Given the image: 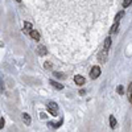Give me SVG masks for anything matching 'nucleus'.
<instances>
[{
	"label": "nucleus",
	"mask_w": 132,
	"mask_h": 132,
	"mask_svg": "<svg viewBox=\"0 0 132 132\" xmlns=\"http://www.w3.org/2000/svg\"><path fill=\"white\" fill-rule=\"evenodd\" d=\"M118 27H119V21H115L114 22V25L111 27V33H116V30H118Z\"/></svg>",
	"instance_id": "14"
},
{
	"label": "nucleus",
	"mask_w": 132,
	"mask_h": 132,
	"mask_svg": "<svg viewBox=\"0 0 132 132\" xmlns=\"http://www.w3.org/2000/svg\"><path fill=\"white\" fill-rule=\"evenodd\" d=\"M37 50H38V54H40V56H45V54L48 53L46 48H45L44 45H40V46L37 48Z\"/></svg>",
	"instance_id": "5"
},
{
	"label": "nucleus",
	"mask_w": 132,
	"mask_h": 132,
	"mask_svg": "<svg viewBox=\"0 0 132 132\" xmlns=\"http://www.w3.org/2000/svg\"><path fill=\"white\" fill-rule=\"evenodd\" d=\"M123 16H124V11H120L116 16H115V21H119L122 17H123Z\"/></svg>",
	"instance_id": "15"
},
{
	"label": "nucleus",
	"mask_w": 132,
	"mask_h": 132,
	"mask_svg": "<svg viewBox=\"0 0 132 132\" xmlns=\"http://www.w3.org/2000/svg\"><path fill=\"white\" fill-rule=\"evenodd\" d=\"M116 119L114 118V115H110V125H111V128H115L116 127Z\"/></svg>",
	"instance_id": "10"
},
{
	"label": "nucleus",
	"mask_w": 132,
	"mask_h": 132,
	"mask_svg": "<svg viewBox=\"0 0 132 132\" xmlns=\"http://www.w3.org/2000/svg\"><path fill=\"white\" fill-rule=\"evenodd\" d=\"M116 92L119 95H123L124 94V89H123V86H118L116 87Z\"/></svg>",
	"instance_id": "16"
},
{
	"label": "nucleus",
	"mask_w": 132,
	"mask_h": 132,
	"mask_svg": "<svg viewBox=\"0 0 132 132\" xmlns=\"http://www.w3.org/2000/svg\"><path fill=\"white\" fill-rule=\"evenodd\" d=\"M16 1H19V3H20V1H21V0H16Z\"/></svg>",
	"instance_id": "19"
},
{
	"label": "nucleus",
	"mask_w": 132,
	"mask_h": 132,
	"mask_svg": "<svg viewBox=\"0 0 132 132\" xmlns=\"http://www.w3.org/2000/svg\"><path fill=\"white\" fill-rule=\"evenodd\" d=\"M130 5H132V0H124V1H123V7L124 8L130 7Z\"/></svg>",
	"instance_id": "17"
},
{
	"label": "nucleus",
	"mask_w": 132,
	"mask_h": 132,
	"mask_svg": "<svg viewBox=\"0 0 132 132\" xmlns=\"http://www.w3.org/2000/svg\"><path fill=\"white\" fill-rule=\"evenodd\" d=\"M107 53H108V50H106L104 48L102 49V51H99V53H98V58H99V61H101L102 63H104L106 60H107Z\"/></svg>",
	"instance_id": "3"
},
{
	"label": "nucleus",
	"mask_w": 132,
	"mask_h": 132,
	"mask_svg": "<svg viewBox=\"0 0 132 132\" xmlns=\"http://www.w3.org/2000/svg\"><path fill=\"white\" fill-rule=\"evenodd\" d=\"M22 120H24V123L27 124V125L30 124V116H29L28 114H25V112L22 114Z\"/></svg>",
	"instance_id": "8"
},
{
	"label": "nucleus",
	"mask_w": 132,
	"mask_h": 132,
	"mask_svg": "<svg viewBox=\"0 0 132 132\" xmlns=\"http://www.w3.org/2000/svg\"><path fill=\"white\" fill-rule=\"evenodd\" d=\"M32 28H33V27H32L30 22H24V30H25V32H29V33H30V32L33 30Z\"/></svg>",
	"instance_id": "9"
},
{
	"label": "nucleus",
	"mask_w": 132,
	"mask_h": 132,
	"mask_svg": "<svg viewBox=\"0 0 132 132\" xmlns=\"http://www.w3.org/2000/svg\"><path fill=\"white\" fill-rule=\"evenodd\" d=\"M74 82H75L78 86H82V85H85L86 79L83 78L82 75H75V77H74Z\"/></svg>",
	"instance_id": "4"
},
{
	"label": "nucleus",
	"mask_w": 132,
	"mask_h": 132,
	"mask_svg": "<svg viewBox=\"0 0 132 132\" xmlns=\"http://www.w3.org/2000/svg\"><path fill=\"white\" fill-rule=\"evenodd\" d=\"M3 127H4V119H0V128H3Z\"/></svg>",
	"instance_id": "18"
},
{
	"label": "nucleus",
	"mask_w": 132,
	"mask_h": 132,
	"mask_svg": "<svg viewBox=\"0 0 132 132\" xmlns=\"http://www.w3.org/2000/svg\"><path fill=\"white\" fill-rule=\"evenodd\" d=\"M128 99L132 103V82H130V85H128Z\"/></svg>",
	"instance_id": "13"
},
{
	"label": "nucleus",
	"mask_w": 132,
	"mask_h": 132,
	"mask_svg": "<svg viewBox=\"0 0 132 132\" xmlns=\"http://www.w3.org/2000/svg\"><path fill=\"white\" fill-rule=\"evenodd\" d=\"M99 75H101V67L99 66H92L91 71H90V77H91L92 79H96Z\"/></svg>",
	"instance_id": "2"
},
{
	"label": "nucleus",
	"mask_w": 132,
	"mask_h": 132,
	"mask_svg": "<svg viewBox=\"0 0 132 132\" xmlns=\"http://www.w3.org/2000/svg\"><path fill=\"white\" fill-rule=\"evenodd\" d=\"M48 110L53 116H56V115H58V106H57V103L54 102H49L48 103Z\"/></svg>",
	"instance_id": "1"
},
{
	"label": "nucleus",
	"mask_w": 132,
	"mask_h": 132,
	"mask_svg": "<svg viewBox=\"0 0 132 132\" xmlns=\"http://www.w3.org/2000/svg\"><path fill=\"white\" fill-rule=\"evenodd\" d=\"M50 82V85L53 86V87H56L57 90H62L63 89V85H61V83H58V82H56V81H49Z\"/></svg>",
	"instance_id": "7"
},
{
	"label": "nucleus",
	"mask_w": 132,
	"mask_h": 132,
	"mask_svg": "<svg viewBox=\"0 0 132 132\" xmlns=\"http://www.w3.org/2000/svg\"><path fill=\"white\" fill-rule=\"evenodd\" d=\"M110 46H111V38L107 37V38H106V41H104V46H103V48H104L106 50H108V49H110Z\"/></svg>",
	"instance_id": "11"
},
{
	"label": "nucleus",
	"mask_w": 132,
	"mask_h": 132,
	"mask_svg": "<svg viewBox=\"0 0 132 132\" xmlns=\"http://www.w3.org/2000/svg\"><path fill=\"white\" fill-rule=\"evenodd\" d=\"M29 34H30V37L33 38L34 41H38V40H40V33H38L37 30H32Z\"/></svg>",
	"instance_id": "6"
},
{
	"label": "nucleus",
	"mask_w": 132,
	"mask_h": 132,
	"mask_svg": "<svg viewBox=\"0 0 132 132\" xmlns=\"http://www.w3.org/2000/svg\"><path fill=\"white\" fill-rule=\"evenodd\" d=\"M53 75L56 77V78H60V79H65V78H66V75H65V74L58 73V71H53Z\"/></svg>",
	"instance_id": "12"
}]
</instances>
